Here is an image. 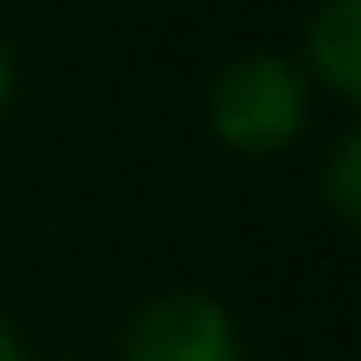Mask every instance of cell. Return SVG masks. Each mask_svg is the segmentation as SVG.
<instances>
[{
  "label": "cell",
  "mask_w": 361,
  "mask_h": 361,
  "mask_svg": "<svg viewBox=\"0 0 361 361\" xmlns=\"http://www.w3.org/2000/svg\"><path fill=\"white\" fill-rule=\"evenodd\" d=\"M305 96H310L305 73L288 56H271V51L237 56L209 90V130L243 158H271L299 135Z\"/></svg>",
  "instance_id": "6da1fadb"
},
{
  "label": "cell",
  "mask_w": 361,
  "mask_h": 361,
  "mask_svg": "<svg viewBox=\"0 0 361 361\" xmlns=\"http://www.w3.org/2000/svg\"><path fill=\"white\" fill-rule=\"evenodd\" d=\"M124 361H243L237 322L209 293H158L124 333Z\"/></svg>",
  "instance_id": "7a4b0ae2"
},
{
  "label": "cell",
  "mask_w": 361,
  "mask_h": 361,
  "mask_svg": "<svg viewBox=\"0 0 361 361\" xmlns=\"http://www.w3.org/2000/svg\"><path fill=\"white\" fill-rule=\"evenodd\" d=\"M305 62L333 96H344V102L361 96V0H327L310 17Z\"/></svg>",
  "instance_id": "3957f363"
},
{
  "label": "cell",
  "mask_w": 361,
  "mask_h": 361,
  "mask_svg": "<svg viewBox=\"0 0 361 361\" xmlns=\"http://www.w3.org/2000/svg\"><path fill=\"white\" fill-rule=\"evenodd\" d=\"M322 192H327V203H333V214H338L344 226L361 220V130H350V135L333 147L327 175H322Z\"/></svg>",
  "instance_id": "277c9868"
},
{
  "label": "cell",
  "mask_w": 361,
  "mask_h": 361,
  "mask_svg": "<svg viewBox=\"0 0 361 361\" xmlns=\"http://www.w3.org/2000/svg\"><path fill=\"white\" fill-rule=\"evenodd\" d=\"M11 90H17V62H11V51H6V39H0V113L11 107Z\"/></svg>",
  "instance_id": "5b68a950"
},
{
  "label": "cell",
  "mask_w": 361,
  "mask_h": 361,
  "mask_svg": "<svg viewBox=\"0 0 361 361\" xmlns=\"http://www.w3.org/2000/svg\"><path fill=\"white\" fill-rule=\"evenodd\" d=\"M0 361H23V344H17V333H11L6 316H0Z\"/></svg>",
  "instance_id": "8992f818"
}]
</instances>
